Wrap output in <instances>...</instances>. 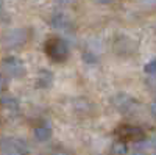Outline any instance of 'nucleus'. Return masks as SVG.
Here are the masks:
<instances>
[{
	"instance_id": "nucleus-1",
	"label": "nucleus",
	"mask_w": 156,
	"mask_h": 155,
	"mask_svg": "<svg viewBox=\"0 0 156 155\" xmlns=\"http://www.w3.org/2000/svg\"><path fill=\"white\" fill-rule=\"evenodd\" d=\"M44 50H45L47 57L56 63H62L69 58V47L59 38H50V39H47Z\"/></svg>"
},
{
	"instance_id": "nucleus-2",
	"label": "nucleus",
	"mask_w": 156,
	"mask_h": 155,
	"mask_svg": "<svg viewBox=\"0 0 156 155\" xmlns=\"http://www.w3.org/2000/svg\"><path fill=\"white\" fill-rule=\"evenodd\" d=\"M115 136L120 141H125V143L126 141H144L145 139V132L142 130L140 127L123 124V125H119L115 128Z\"/></svg>"
},
{
	"instance_id": "nucleus-3",
	"label": "nucleus",
	"mask_w": 156,
	"mask_h": 155,
	"mask_svg": "<svg viewBox=\"0 0 156 155\" xmlns=\"http://www.w3.org/2000/svg\"><path fill=\"white\" fill-rule=\"evenodd\" d=\"M2 71L8 77L19 79V77H22L25 74V64L17 57H6L2 60Z\"/></svg>"
},
{
	"instance_id": "nucleus-4",
	"label": "nucleus",
	"mask_w": 156,
	"mask_h": 155,
	"mask_svg": "<svg viewBox=\"0 0 156 155\" xmlns=\"http://www.w3.org/2000/svg\"><path fill=\"white\" fill-rule=\"evenodd\" d=\"M27 147L17 138H6L2 144V155H25Z\"/></svg>"
},
{
	"instance_id": "nucleus-5",
	"label": "nucleus",
	"mask_w": 156,
	"mask_h": 155,
	"mask_svg": "<svg viewBox=\"0 0 156 155\" xmlns=\"http://www.w3.org/2000/svg\"><path fill=\"white\" fill-rule=\"evenodd\" d=\"M25 30H11L3 36V44L5 47H19L25 42Z\"/></svg>"
},
{
	"instance_id": "nucleus-6",
	"label": "nucleus",
	"mask_w": 156,
	"mask_h": 155,
	"mask_svg": "<svg viewBox=\"0 0 156 155\" xmlns=\"http://www.w3.org/2000/svg\"><path fill=\"white\" fill-rule=\"evenodd\" d=\"M112 103H114V107L117 110H120V111H129L136 105V100L133 97L126 96V94H117L112 99Z\"/></svg>"
},
{
	"instance_id": "nucleus-7",
	"label": "nucleus",
	"mask_w": 156,
	"mask_h": 155,
	"mask_svg": "<svg viewBox=\"0 0 156 155\" xmlns=\"http://www.w3.org/2000/svg\"><path fill=\"white\" fill-rule=\"evenodd\" d=\"M51 83H53V74L47 69H42L39 71L37 74V86L41 88H50Z\"/></svg>"
},
{
	"instance_id": "nucleus-8",
	"label": "nucleus",
	"mask_w": 156,
	"mask_h": 155,
	"mask_svg": "<svg viewBox=\"0 0 156 155\" xmlns=\"http://www.w3.org/2000/svg\"><path fill=\"white\" fill-rule=\"evenodd\" d=\"M34 138L37 141H41V143H44V141H48L51 138V128L48 125H39L34 128Z\"/></svg>"
},
{
	"instance_id": "nucleus-9",
	"label": "nucleus",
	"mask_w": 156,
	"mask_h": 155,
	"mask_svg": "<svg viewBox=\"0 0 156 155\" xmlns=\"http://www.w3.org/2000/svg\"><path fill=\"white\" fill-rule=\"evenodd\" d=\"M0 105H2L5 110L16 111V110L19 108V102H17L14 97H9V96H6V97H2V99H0Z\"/></svg>"
},
{
	"instance_id": "nucleus-10",
	"label": "nucleus",
	"mask_w": 156,
	"mask_h": 155,
	"mask_svg": "<svg viewBox=\"0 0 156 155\" xmlns=\"http://www.w3.org/2000/svg\"><path fill=\"white\" fill-rule=\"evenodd\" d=\"M112 152H114L115 155H125V153L128 152V146H126V143H125V141L117 139L115 143L112 144Z\"/></svg>"
},
{
	"instance_id": "nucleus-11",
	"label": "nucleus",
	"mask_w": 156,
	"mask_h": 155,
	"mask_svg": "<svg viewBox=\"0 0 156 155\" xmlns=\"http://www.w3.org/2000/svg\"><path fill=\"white\" fill-rule=\"evenodd\" d=\"M67 24H69V20L64 17L62 14H58V16L53 19V25H55L56 28H66V25H67Z\"/></svg>"
},
{
	"instance_id": "nucleus-12",
	"label": "nucleus",
	"mask_w": 156,
	"mask_h": 155,
	"mask_svg": "<svg viewBox=\"0 0 156 155\" xmlns=\"http://www.w3.org/2000/svg\"><path fill=\"white\" fill-rule=\"evenodd\" d=\"M144 71H145V74L154 75V74H156V60L148 61V63L145 64V66H144Z\"/></svg>"
},
{
	"instance_id": "nucleus-13",
	"label": "nucleus",
	"mask_w": 156,
	"mask_h": 155,
	"mask_svg": "<svg viewBox=\"0 0 156 155\" xmlns=\"http://www.w3.org/2000/svg\"><path fill=\"white\" fill-rule=\"evenodd\" d=\"M147 155H156V138H153L150 143H148V146H147V149L144 150Z\"/></svg>"
},
{
	"instance_id": "nucleus-14",
	"label": "nucleus",
	"mask_w": 156,
	"mask_h": 155,
	"mask_svg": "<svg viewBox=\"0 0 156 155\" xmlns=\"http://www.w3.org/2000/svg\"><path fill=\"white\" fill-rule=\"evenodd\" d=\"M5 89H6V79L0 75V93H3Z\"/></svg>"
},
{
	"instance_id": "nucleus-15",
	"label": "nucleus",
	"mask_w": 156,
	"mask_h": 155,
	"mask_svg": "<svg viewBox=\"0 0 156 155\" xmlns=\"http://www.w3.org/2000/svg\"><path fill=\"white\" fill-rule=\"evenodd\" d=\"M151 113L156 116V103H153V105H151Z\"/></svg>"
},
{
	"instance_id": "nucleus-16",
	"label": "nucleus",
	"mask_w": 156,
	"mask_h": 155,
	"mask_svg": "<svg viewBox=\"0 0 156 155\" xmlns=\"http://www.w3.org/2000/svg\"><path fill=\"white\" fill-rule=\"evenodd\" d=\"M134 155H147V153H145V152H144V150H137V152H136V153H134Z\"/></svg>"
},
{
	"instance_id": "nucleus-17",
	"label": "nucleus",
	"mask_w": 156,
	"mask_h": 155,
	"mask_svg": "<svg viewBox=\"0 0 156 155\" xmlns=\"http://www.w3.org/2000/svg\"><path fill=\"white\" fill-rule=\"evenodd\" d=\"M98 2H101V3H109V2H112V0H98Z\"/></svg>"
},
{
	"instance_id": "nucleus-18",
	"label": "nucleus",
	"mask_w": 156,
	"mask_h": 155,
	"mask_svg": "<svg viewBox=\"0 0 156 155\" xmlns=\"http://www.w3.org/2000/svg\"><path fill=\"white\" fill-rule=\"evenodd\" d=\"M0 9H2V3H0Z\"/></svg>"
}]
</instances>
